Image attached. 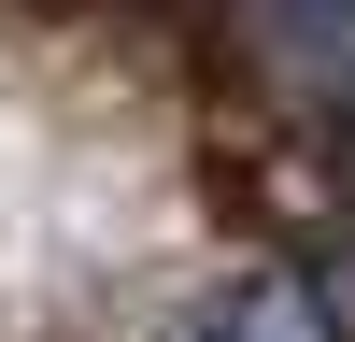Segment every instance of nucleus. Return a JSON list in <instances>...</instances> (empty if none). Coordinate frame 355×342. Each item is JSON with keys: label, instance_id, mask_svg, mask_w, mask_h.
Segmentation results:
<instances>
[{"label": "nucleus", "instance_id": "obj_1", "mask_svg": "<svg viewBox=\"0 0 355 342\" xmlns=\"http://www.w3.org/2000/svg\"><path fill=\"white\" fill-rule=\"evenodd\" d=\"M185 342H341V314L313 300V285H227Z\"/></svg>", "mask_w": 355, "mask_h": 342}]
</instances>
